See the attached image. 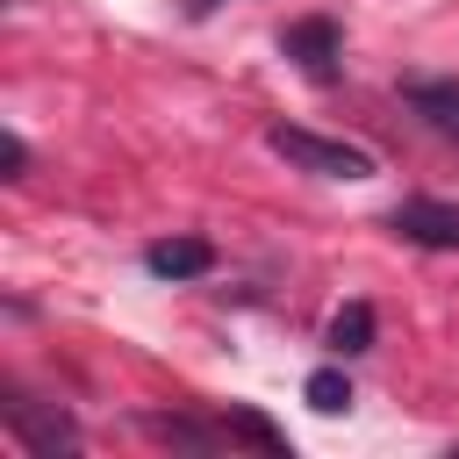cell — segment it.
Segmentation results:
<instances>
[{
    "mask_svg": "<svg viewBox=\"0 0 459 459\" xmlns=\"http://www.w3.org/2000/svg\"><path fill=\"white\" fill-rule=\"evenodd\" d=\"M280 57H294L308 79H330L337 57H344V29H337L330 14H301V22L280 29Z\"/></svg>",
    "mask_w": 459,
    "mask_h": 459,
    "instance_id": "4",
    "label": "cell"
},
{
    "mask_svg": "<svg viewBox=\"0 0 459 459\" xmlns=\"http://www.w3.org/2000/svg\"><path fill=\"white\" fill-rule=\"evenodd\" d=\"M301 394H308V409H323V416H337V409H351V380H344V366H316Z\"/></svg>",
    "mask_w": 459,
    "mask_h": 459,
    "instance_id": "9",
    "label": "cell"
},
{
    "mask_svg": "<svg viewBox=\"0 0 459 459\" xmlns=\"http://www.w3.org/2000/svg\"><path fill=\"white\" fill-rule=\"evenodd\" d=\"M0 416H7V430L36 452V459H57V452H79V423L65 416V409H43V402H29V394H14L7 387V402H0Z\"/></svg>",
    "mask_w": 459,
    "mask_h": 459,
    "instance_id": "2",
    "label": "cell"
},
{
    "mask_svg": "<svg viewBox=\"0 0 459 459\" xmlns=\"http://www.w3.org/2000/svg\"><path fill=\"white\" fill-rule=\"evenodd\" d=\"M143 265H151L158 280H201V273H215V244H208V237H158V244L143 251Z\"/></svg>",
    "mask_w": 459,
    "mask_h": 459,
    "instance_id": "5",
    "label": "cell"
},
{
    "mask_svg": "<svg viewBox=\"0 0 459 459\" xmlns=\"http://www.w3.org/2000/svg\"><path fill=\"white\" fill-rule=\"evenodd\" d=\"M265 151L287 158L294 172H316V179H373V151H359L344 136H323V129H301V122H273Z\"/></svg>",
    "mask_w": 459,
    "mask_h": 459,
    "instance_id": "1",
    "label": "cell"
},
{
    "mask_svg": "<svg viewBox=\"0 0 459 459\" xmlns=\"http://www.w3.org/2000/svg\"><path fill=\"white\" fill-rule=\"evenodd\" d=\"M0 165H7V179H22V172H29V143H22L14 129H7V143H0Z\"/></svg>",
    "mask_w": 459,
    "mask_h": 459,
    "instance_id": "10",
    "label": "cell"
},
{
    "mask_svg": "<svg viewBox=\"0 0 459 459\" xmlns=\"http://www.w3.org/2000/svg\"><path fill=\"white\" fill-rule=\"evenodd\" d=\"M402 100H409L437 136H459V79H409Z\"/></svg>",
    "mask_w": 459,
    "mask_h": 459,
    "instance_id": "6",
    "label": "cell"
},
{
    "mask_svg": "<svg viewBox=\"0 0 459 459\" xmlns=\"http://www.w3.org/2000/svg\"><path fill=\"white\" fill-rule=\"evenodd\" d=\"M373 344V301H344L337 316H330V351L337 359H359Z\"/></svg>",
    "mask_w": 459,
    "mask_h": 459,
    "instance_id": "7",
    "label": "cell"
},
{
    "mask_svg": "<svg viewBox=\"0 0 459 459\" xmlns=\"http://www.w3.org/2000/svg\"><path fill=\"white\" fill-rule=\"evenodd\" d=\"M222 430H230L237 445L265 452V459H287V437H280V430H273V423H265L258 409H230V416H222Z\"/></svg>",
    "mask_w": 459,
    "mask_h": 459,
    "instance_id": "8",
    "label": "cell"
},
{
    "mask_svg": "<svg viewBox=\"0 0 459 459\" xmlns=\"http://www.w3.org/2000/svg\"><path fill=\"white\" fill-rule=\"evenodd\" d=\"M394 237L423 244V251H459V201H437V194H409L394 215H387Z\"/></svg>",
    "mask_w": 459,
    "mask_h": 459,
    "instance_id": "3",
    "label": "cell"
},
{
    "mask_svg": "<svg viewBox=\"0 0 459 459\" xmlns=\"http://www.w3.org/2000/svg\"><path fill=\"white\" fill-rule=\"evenodd\" d=\"M208 7H222V0H194V14H208Z\"/></svg>",
    "mask_w": 459,
    "mask_h": 459,
    "instance_id": "11",
    "label": "cell"
}]
</instances>
